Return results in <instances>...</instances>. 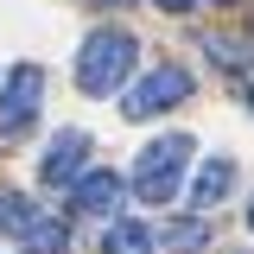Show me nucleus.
Listing matches in <instances>:
<instances>
[{
    "mask_svg": "<svg viewBox=\"0 0 254 254\" xmlns=\"http://www.w3.org/2000/svg\"><path fill=\"white\" fill-rule=\"evenodd\" d=\"M102 254H153V229L140 216H121L108 235H102Z\"/></svg>",
    "mask_w": 254,
    "mask_h": 254,
    "instance_id": "6e6552de",
    "label": "nucleus"
},
{
    "mask_svg": "<svg viewBox=\"0 0 254 254\" xmlns=\"http://www.w3.org/2000/svg\"><path fill=\"white\" fill-rule=\"evenodd\" d=\"M203 235H210V222H185V229H172V248L190 254V248H203Z\"/></svg>",
    "mask_w": 254,
    "mask_h": 254,
    "instance_id": "9b49d317",
    "label": "nucleus"
},
{
    "mask_svg": "<svg viewBox=\"0 0 254 254\" xmlns=\"http://www.w3.org/2000/svg\"><path fill=\"white\" fill-rule=\"evenodd\" d=\"M70 210L76 216H115L121 210V178L115 172H83L70 185Z\"/></svg>",
    "mask_w": 254,
    "mask_h": 254,
    "instance_id": "423d86ee",
    "label": "nucleus"
},
{
    "mask_svg": "<svg viewBox=\"0 0 254 254\" xmlns=\"http://www.w3.org/2000/svg\"><path fill=\"white\" fill-rule=\"evenodd\" d=\"M248 229H254V210H248Z\"/></svg>",
    "mask_w": 254,
    "mask_h": 254,
    "instance_id": "ddd939ff",
    "label": "nucleus"
},
{
    "mask_svg": "<svg viewBox=\"0 0 254 254\" xmlns=\"http://www.w3.org/2000/svg\"><path fill=\"white\" fill-rule=\"evenodd\" d=\"M159 6H165V13H190L197 0H159Z\"/></svg>",
    "mask_w": 254,
    "mask_h": 254,
    "instance_id": "f8f14e48",
    "label": "nucleus"
},
{
    "mask_svg": "<svg viewBox=\"0 0 254 254\" xmlns=\"http://www.w3.org/2000/svg\"><path fill=\"white\" fill-rule=\"evenodd\" d=\"M190 95V70H178V64H159V70H146L133 89H127V121H153V115H165V108H178Z\"/></svg>",
    "mask_w": 254,
    "mask_h": 254,
    "instance_id": "7ed1b4c3",
    "label": "nucleus"
},
{
    "mask_svg": "<svg viewBox=\"0 0 254 254\" xmlns=\"http://www.w3.org/2000/svg\"><path fill=\"white\" fill-rule=\"evenodd\" d=\"M133 58H140V45H133L127 32H89V45H83V58H76V89L83 95H115L127 83Z\"/></svg>",
    "mask_w": 254,
    "mask_h": 254,
    "instance_id": "f257e3e1",
    "label": "nucleus"
},
{
    "mask_svg": "<svg viewBox=\"0 0 254 254\" xmlns=\"http://www.w3.org/2000/svg\"><path fill=\"white\" fill-rule=\"evenodd\" d=\"M229 190H235V165H229V159H210V165L190 178V203H197V210H210V203H222Z\"/></svg>",
    "mask_w": 254,
    "mask_h": 254,
    "instance_id": "0eeeda50",
    "label": "nucleus"
},
{
    "mask_svg": "<svg viewBox=\"0 0 254 254\" xmlns=\"http://www.w3.org/2000/svg\"><path fill=\"white\" fill-rule=\"evenodd\" d=\"M38 102H45V70H38V64H19V70L0 83V133L19 140V133L38 121Z\"/></svg>",
    "mask_w": 254,
    "mask_h": 254,
    "instance_id": "20e7f679",
    "label": "nucleus"
},
{
    "mask_svg": "<svg viewBox=\"0 0 254 254\" xmlns=\"http://www.w3.org/2000/svg\"><path fill=\"white\" fill-rule=\"evenodd\" d=\"M83 159H89V133H83V127H64L58 140L45 146L38 178H45V185H76V178H83Z\"/></svg>",
    "mask_w": 254,
    "mask_h": 254,
    "instance_id": "39448f33",
    "label": "nucleus"
},
{
    "mask_svg": "<svg viewBox=\"0 0 254 254\" xmlns=\"http://www.w3.org/2000/svg\"><path fill=\"white\" fill-rule=\"evenodd\" d=\"M26 242H32L38 254H64V242H70V235H64V222H45V216H38V222H32V235H26Z\"/></svg>",
    "mask_w": 254,
    "mask_h": 254,
    "instance_id": "9d476101",
    "label": "nucleus"
},
{
    "mask_svg": "<svg viewBox=\"0 0 254 254\" xmlns=\"http://www.w3.org/2000/svg\"><path fill=\"white\" fill-rule=\"evenodd\" d=\"M248 102H254V89H248Z\"/></svg>",
    "mask_w": 254,
    "mask_h": 254,
    "instance_id": "4468645a",
    "label": "nucleus"
},
{
    "mask_svg": "<svg viewBox=\"0 0 254 254\" xmlns=\"http://www.w3.org/2000/svg\"><path fill=\"white\" fill-rule=\"evenodd\" d=\"M185 159H190V133H165V140H153V146L140 153V165H133V197H140V203H172V197H178Z\"/></svg>",
    "mask_w": 254,
    "mask_h": 254,
    "instance_id": "f03ea898",
    "label": "nucleus"
},
{
    "mask_svg": "<svg viewBox=\"0 0 254 254\" xmlns=\"http://www.w3.org/2000/svg\"><path fill=\"white\" fill-rule=\"evenodd\" d=\"M32 222H38V210H32L26 197H19V190H0V235H19V242H26Z\"/></svg>",
    "mask_w": 254,
    "mask_h": 254,
    "instance_id": "1a4fd4ad",
    "label": "nucleus"
}]
</instances>
